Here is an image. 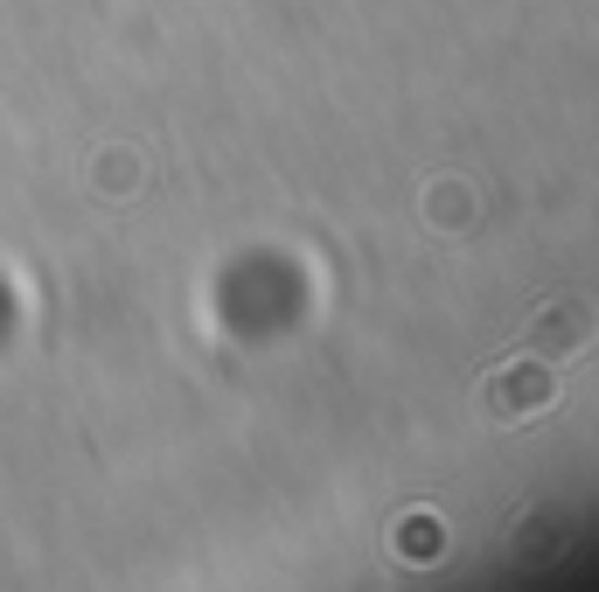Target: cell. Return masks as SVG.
Returning <instances> with one entry per match:
<instances>
[{
	"mask_svg": "<svg viewBox=\"0 0 599 592\" xmlns=\"http://www.w3.org/2000/svg\"><path fill=\"white\" fill-rule=\"evenodd\" d=\"M551 398H558V376H551V363H537V356H515V363L488 370V384H481V404H488V419H502V425L544 419Z\"/></svg>",
	"mask_w": 599,
	"mask_h": 592,
	"instance_id": "6da1fadb",
	"label": "cell"
},
{
	"mask_svg": "<svg viewBox=\"0 0 599 592\" xmlns=\"http://www.w3.org/2000/svg\"><path fill=\"white\" fill-rule=\"evenodd\" d=\"M586 342H592V307L578 300V293L544 300L523 327V356H537V363H564V356H578Z\"/></svg>",
	"mask_w": 599,
	"mask_h": 592,
	"instance_id": "7a4b0ae2",
	"label": "cell"
},
{
	"mask_svg": "<svg viewBox=\"0 0 599 592\" xmlns=\"http://www.w3.org/2000/svg\"><path fill=\"white\" fill-rule=\"evenodd\" d=\"M564 523L558 516H530V523H515V557H530V565H551V557L564 551Z\"/></svg>",
	"mask_w": 599,
	"mask_h": 592,
	"instance_id": "3957f363",
	"label": "cell"
},
{
	"mask_svg": "<svg viewBox=\"0 0 599 592\" xmlns=\"http://www.w3.org/2000/svg\"><path fill=\"white\" fill-rule=\"evenodd\" d=\"M397 557H405V565H439V523L432 516H405L397 523Z\"/></svg>",
	"mask_w": 599,
	"mask_h": 592,
	"instance_id": "277c9868",
	"label": "cell"
},
{
	"mask_svg": "<svg viewBox=\"0 0 599 592\" xmlns=\"http://www.w3.org/2000/svg\"><path fill=\"white\" fill-rule=\"evenodd\" d=\"M425 209H432V223H439V230H454V223H468L474 195H468V189H454V182H439V189L425 195Z\"/></svg>",
	"mask_w": 599,
	"mask_h": 592,
	"instance_id": "5b68a950",
	"label": "cell"
},
{
	"mask_svg": "<svg viewBox=\"0 0 599 592\" xmlns=\"http://www.w3.org/2000/svg\"><path fill=\"white\" fill-rule=\"evenodd\" d=\"M112 168H105V195H126L132 182H140V160H126V154H105Z\"/></svg>",
	"mask_w": 599,
	"mask_h": 592,
	"instance_id": "8992f818",
	"label": "cell"
}]
</instances>
